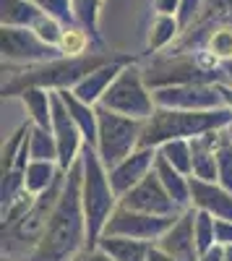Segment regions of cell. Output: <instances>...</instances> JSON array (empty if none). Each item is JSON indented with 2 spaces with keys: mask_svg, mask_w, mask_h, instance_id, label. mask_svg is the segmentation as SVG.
<instances>
[{
  "mask_svg": "<svg viewBox=\"0 0 232 261\" xmlns=\"http://www.w3.org/2000/svg\"><path fill=\"white\" fill-rule=\"evenodd\" d=\"M81 186H83V165L78 157V162L68 170L66 186H63L57 206L50 217L45 238L39 241V246L32 251L26 261H73L76 253L89 248Z\"/></svg>",
  "mask_w": 232,
  "mask_h": 261,
  "instance_id": "6da1fadb",
  "label": "cell"
},
{
  "mask_svg": "<svg viewBox=\"0 0 232 261\" xmlns=\"http://www.w3.org/2000/svg\"><path fill=\"white\" fill-rule=\"evenodd\" d=\"M118 55L110 53H89L78 58H57L50 63L26 65L21 71H11L8 81H3V97H21L26 89H73L78 81H83L89 73H94L102 65L112 63Z\"/></svg>",
  "mask_w": 232,
  "mask_h": 261,
  "instance_id": "7a4b0ae2",
  "label": "cell"
},
{
  "mask_svg": "<svg viewBox=\"0 0 232 261\" xmlns=\"http://www.w3.org/2000/svg\"><path fill=\"white\" fill-rule=\"evenodd\" d=\"M229 125H232L229 107H219V110H167V107H157L154 115L143 123L141 146L159 149L167 141L178 139L191 141L196 136L224 130Z\"/></svg>",
  "mask_w": 232,
  "mask_h": 261,
  "instance_id": "3957f363",
  "label": "cell"
},
{
  "mask_svg": "<svg viewBox=\"0 0 232 261\" xmlns=\"http://www.w3.org/2000/svg\"><path fill=\"white\" fill-rule=\"evenodd\" d=\"M81 165H83V186H81V201H83V214H86V235H89V248L99 243L104 235L110 217L120 206L118 193L112 191L110 183V170L102 165L97 149L83 144L81 149Z\"/></svg>",
  "mask_w": 232,
  "mask_h": 261,
  "instance_id": "277c9868",
  "label": "cell"
},
{
  "mask_svg": "<svg viewBox=\"0 0 232 261\" xmlns=\"http://www.w3.org/2000/svg\"><path fill=\"white\" fill-rule=\"evenodd\" d=\"M66 178H68V172H60L57 180L45 191V193H39L37 199H34V206L21 217V220L3 230V258H13V256H32V251L39 246V241L45 238V230L50 225V217L57 206V199H60V193H63V186H66Z\"/></svg>",
  "mask_w": 232,
  "mask_h": 261,
  "instance_id": "5b68a950",
  "label": "cell"
},
{
  "mask_svg": "<svg viewBox=\"0 0 232 261\" xmlns=\"http://www.w3.org/2000/svg\"><path fill=\"white\" fill-rule=\"evenodd\" d=\"M97 118H99V139L94 149H97L102 165L112 170L115 165H120L125 157H131L141 146L143 120L118 115L102 105H97Z\"/></svg>",
  "mask_w": 232,
  "mask_h": 261,
  "instance_id": "8992f818",
  "label": "cell"
},
{
  "mask_svg": "<svg viewBox=\"0 0 232 261\" xmlns=\"http://www.w3.org/2000/svg\"><path fill=\"white\" fill-rule=\"evenodd\" d=\"M102 107L118 113V115H128L136 120H149L157 110L154 102V92H149V84L143 79V71L136 65H125L118 73V79L112 81V86L107 89V94L99 102Z\"/></svg>",
  "mask_w": 232,
  "mask_h": 261,
  "instance_id": "52a82bcc",
  "label": "cell"
},
{
  "mask_svg": "<svg viewBox=\"0 0 232 261\" xmlns=\"http://www.w3.org/2000/svg\"><path fill=\"white\" fill-rule=\"evenodd\" d=\"M178 217H157V214L136 212L120 204L115 214L110 217L107 227H104V235H123V238H133V241H146L157 246V241L175 225Z\"/></svg>",
  "mask_w": 232,
  "mask_h": 261,
  "instance_id": "ba28073f",
  "label": "cell"
},
{
  "mask_svg": "<svg viewBox=\"0 0 232 261\" xmlns=\"http://www.w3.org/2000/svg\"><path fill=\"white\" fill-rule=\"evenodd\" d=\"M0 50H3V60L8 63H26V65H39L63 58V53L45 39H39L34 29H13L3 27L0 32Z\"/></svg>",
  "mask_w": 232,
  "mask_h": 261,
  "instance_id": "9c48e42d",
  "label": "cell"
},
{
  "mask_svg": "<svg viewBox=\"0 0 232 261\" xmlns=\"http://www.w3.org/2000/svg\"><path fill=\"white\" fill-rule=\"evenodd\" d=\"M157 107L167 110H219L224 105L219 84H180L154 89Z\"/></svg>",
  "mask_w": 232,
  "mask_h": 261,
  "instance_id": "30bf717a",
  "label": "cell"
},
{
  "mask_svg": "<svg viewBox=\"0 0 232 261\" xmlns=\"http://www.w3.org/2000/svg\"><path fill=\"white\" fill-rule=\"evenodd\" d=\"M120 204L128 206V209H136V212L157 214V217H178V214H183L180 206L170 199V193H167V188L162 186V180H159V175L154 170L133 191L125 193L120 199Z\"/></svg>",
  "mask_w": 232,
  "mask_h": 261,
  "instance_id": "8fae6325",
  "label": "cell"
},
{
  "mask_svg": "<svg viewBox=\"0 0 232 261\" xmlns=\"http://www.w3.org/2000/svg\"><path fill=\"white\" fill-rule=\"evenodd\" d=\"M52 136L57 141V165H60V170L68 172L78 162L81 149H83L86 141H83L73 118L68 115L66 105H63L57 92H52Z\"/></svg>",
  "mask_w": 232,
  "mask_h": 261,
  "instance_id": "7c38bea8",
  "label": "cell"
},
{
  "mask_svg": "<svg viewBox=\"0 0 232 261\" xmlns=\"http://www.w3.org/2000/svg\"><path fill=\"white\" fill-rule=\"evenodd\" d=\"M154 165H157V149H146V146H138L131 157H125L120 165H115L110 170V183L112 191L118 193V199L133 191L154 170Z\"/></svg>",
  "mask_w": 232,
  "mask_h": 261,
  "instance_id": "4fadbf2b",
  "label": "cell"
},
{
  "mask_svg": "<svg viewBox=\"0 0 232 261\" xmlns=\"http://www.w3.org/2000/svg\"><path fill=\"white\" fill-rule=\"evenodd\" d=\"M193 222H196V209L191 206V209H185L175 220V225L157 241V248H162L164 253H170L178 261H198Z\"/></svg>",
  "mask_w": 232,
  "mask_h": 261,
  "instance_id": "5bb4252c",
  "label": "cell"
},
{
  "mask_svg": "<svg viewBox=\"0 0 232 261\" xmlns=\"http://www.w3.org/2000/svg\"><path fill=\"white\" fill-rule=\"evenodd\" d=\"M191 206L198 212H209L217 220L232 222V193L219 183L191 178Z\"/></svg>",
  "mask_w": 232,
  "mask_h": 261,
  "instance_id": "9a60e30c",
  "label": "cell"
},
{
  "mask_svg": "<svg viewBox=\"0 0 232 261\" xmlns=\"http://www.w3.org/2000/svg\"><path fill=\"white\" fill-rule=\"evenodd\" d=\"M133 60L128 58V55H118L112 63H107V65H102V68H97L94 73H89L83 81H78L76 86H73V94L81 99V102H86V105H99L102 102V97L107 94V89L112 86V81L118 79V73L125 68V65H131Z\"/></svg>",
  "mask_w": 232,
  "mask_h": 261,
  "instance_id": "2e32d148",
  "label": "cell"
},
{
  "mask_svg": "<svg viewBox=\"0 0 232 261\" xmlns=\"http://www.w3.org/2000/svg\"><path fill=\"white\" fill-rule=\"evenodd\" d=\"M222 141V130H212L191 139V151H193V175L198 180L217 183V149Z\"/></svg>",
  "mask_w": 232,
  "mask_h": 261,
  "instance_id": "e0dca14e",
  "label": "cell"
},
{
  "mask_svg": "<svg viewBox=\"0 0 232 261\" xmlns=\"http://www.w3.org/2000/svg\"><path fill=\"white\" fill-rule=\"evenodd\" d=\"M57 94H60L63 105H66L68 115L73 118V123L78 125L83 141H86L89 146H97V139H99V118H97V107H94V105H86V102H81V99L73 94V89H60Z\"/></svg>",
  "mask_w": 232,
  "mask_h": 261,
  "instance_id": "ac0fdd59",
  "label": "cell"
},
{
  "mask_svg": "<svg viewBox=\"0 0 232 261\" xmlns=\"http://www.w3.org/2000/svg\"><path fill=\"white\" fill-rule=\"evenodd\" d=\"M154 172L159 175V180L167 188V193H170V199L180 206V212L191 209V175H183L180 170H175L164 157H159V151H157Z\"/></svg>",
  "mask_w": 232,
  "mask_h": 261,
  "instance_id": "d6986e66",
  "label": "cell"
},
{
  "mask_svg": "<svg viewBox=\"0 0 232 261\" xmlns=\"http://www.w3.org/2000/svg\"><path fill=\"white\" fill-rule=\"evenodd\" d=\"M97 246L104 253H110L115 261H149L154 243L133 241V238H123V235H102Z\"/></svg>",
  "mask_w": 232,
  "mask_h": 261,
  "instance_id": "ffe728a7",
  "label": "cell"
},
{
  "mask_svg": "<svg viewBox=\"0 0 232 261\" xmlns=\"http://www.w3.org/2000/svg\"><path fill=\"white\" fill-rule=\"evenodd\" d=\"M42 16H45V11L34 0H0V21H3V27L32 29Z\"/></svg>",
  "mask_w": 232,
  "mask_h": 261,
  "instance_id": "44dd1931",
  "label": "cell"
},
{
  "mask_svg": "<svg viewBox=\"0 0 232 261\" xmlns=\"http://www.w3.org/2000/svg\"><path fill=\"white\" fill-rule=\"evenodd\" d=\"M60 172H66V170H60L57 162H42V160H32L26 167H24V186L32 196H39V193H45L55 180Z\"/></svg>",
  "mask_w": 232,
  "mask_h": 261,
  "instance_id": "7402d4cb",
  "label": "cell"
},
{
  "mask_svg": "<svg viewBox=\"0 0 232 261\" xmlns=\"http://www.w3.org/2000/svg\"><path fill=\"white\" fill-rule=\"evenodd\" d=\"M26 113L32 115V123L37 128L52 130V92L47 89H26L21 94Z\"/></svg>",
  "mask_w": 232,
  "mask_h": 261,
  "instance_id": "603a6c76",
  "label": "cell"
},
{
  "mask_svg": "<svg viewBox=\"0 0 232 261\" xmlns=\"http://www.w3.org/2000/svg\"><path fill=\"white\" fill-rule=\"evenodd\" d=\"M201 53L212 55L214 60H219L222 65L232 60V24H219L206 34Z\"/></svg>",
  "mask_w": 232,
  "mask_h": 261,
  "instance_id": "cb8c5ba5",
  "label": "cell"
},
{
  "mask_svg": "<svg viewBox=\"0 0 232 261\" xmlns=\"http://www.w3.org/2000/svg\"><path fill=\"white\" fill-rule=\"evenodd\" d=\"M180 24L175 16H157L154 24H152V32H149V50L152 53H159L164 50L167 45H172V42L180 37Z\"/></svg>",
  "mask_w": 232,
  "mask_h": 261,
  "instance_id": "d4e9b609",
  "label": "cell"
},
{
  "mask_svg": "<svg viewBox=\"0 0 232 261\" xmlns=\"http://www.w3.org/2000/svg\"><path fill=\"white\" fill-rule=\"evenodd\" d=\"M159 157H164L175 170H180L183 175H193V151H191V141L178 139V141H167L159 149Z\"/></svg>",
  "mask_w": 232,
  "mask_h": 261,
  "instance_id": "484cf974",
  "label": "cell"
},
{
  "mask_svg": "<svg viewBox=\"0 0 232 261\" xmlns=\"http://www.w3.org/2000/svg\"><path fill=\"white\" fill-rule=\"evenodd\" d=\"M29 157L42 160V162H57V141L52 136V130L45 128H32L29 136Z\"/></svg>",
  "mask_w": 232,
  "mask_h": 261,
  "instance_id": "4316f807",
  "label": "cell"
},
{
  "mask_svg": "<svg viewBox=\"0 0 232 261\" xmlns=\"http://www.w3.org/2000/svg\"><path fill=\"white\" fill-rule=\"evenodd\" d=\"M32 128H34L32 120L24 123V125H18V130L3 144V172L16 170V162H18V157H21V151H24L29 136H32Z\"/></svg>",
  "mask_w": 232,
  "mask_h": 261,
  "instance_id": "83f0119b",
  "label": "cell"
},
{
  "mask_svg": "<svg viewBox=\"0 0 232 261\" xmlns=\"http://www.w3.org/2000/svg\"><path fill=\"white\" fill-rule=\"evenodd\" d=\"M89 42H92V34L83 27H66V34L60 39V53L63 58L89 55Z\"/></svg>",
  "mask_w": 232,
  "mask_h": 261,
  "instance_id": "f1b7e54d",
  "label": "cell"
},
{
  "mask_svg": "<svg viewBox=\"0 0 232 261\" xmlns=\"http://www.w3.org/2000/svg\"><path fill=\"white\" fill-rule=\"evenodd\" d=\"M193 232H196L198 256H201V253H206L209 248H214V246H217V217H212L209 212H198V209H196Z\"/></svg>",
  "mask_w": 232,
  "mask_h": 261,
  "instance_id": "f546056e",
  "label": "cell"
},
{
  "mask_svg": "<svg viewBox=\"0 0 232 261\" xmlns=\"http://www.w3.org/2000/svg\"><path fill=\"white\" fill-rule=\"evenodd\" d=\"M217 183L232 193V139L227 128L222 130V141L217 149Z\"/></svg>",
  "mask_w": 232,
  "mask_h": 261,
  "instance_id": "4dcf8cb0",
  "label": "cell"
},
{
  "mask_svg": "<svg viewBox=\"0 0 232 261\" xmlns=\"http://www.w3.org/2000/svg\"><path fill=\"white\" fill-rule=\"evenodd\" d=\"M73 16H76V24L83 27L92 39L97 37V18H99V0H73Z\"/></svg>",
  "mask_w": 232,
  "mask_h": 261,
  "instance_id": "1f68e13d",
  "label": "cell"
},
{
  "mask_svg": "<svg viewBox=\"0 0 232 261\" xmlns=\"http://www.w3.org/2000/svg\"><path fill=\"white\" fill-rule=\"evenodd\" d=\"M26 191L24 186V170H8L3 172V186H0V201H3V212Z\"/></svg>",
  "mask_w": 232,
  "mask_h": 261,
  "instance_id": "d6a6232c",
  "label": "cell"
},
{
  "mask_svg": "<svg viewBox=\"0 0 232 261\" xmlns=\"http://www.w3.org/2000/svg\"><path fill=\"white\" fill-rule=\"evenodd\" d=\"M32 29L37 32V37H39V39H45L47 45H52V47H57V50H60V39H63V34H66V29H63V24H60L57 18H52V16H47V13H45V16H42Z\"/></svg>",
  "mask_w": 232,
  "mask_h": 261,
  "instance_id": "836d02e7",
  "label": "cell"
},
{
  "mask_svg": "<svg viewBox=\"0 0 232 261\" xmlns=\"http://www.w3.org/2000/svg\"><path fill=\"white\" fill-rule=\"evenodd\" d=\"M34 3L45 11L47 16H52V18H57L63 27H71L73 21H76V16H73V0H34Z\"/></svg>",
  "mask_w": 232,
  "mask_h": 261,
  "instance_id": "e575fe53",
  "label": "cell"
},
{
  "mask_svg": "<svg viewBox=\"0 0 232 261\" xmlns=\"http://www.w3.org/2000/svg\"><path fill=\"white\" fill-rule=\"evenodd\" d=\"M204 3H206V0H180V8H178L175 18H178V24H180V29H183V32H185V29L191 27L193 21L201 16Z\"/></svg>",
  "mask_w": 232,
  "mask_h": 261,
  "instance_id": "d590c367",
  "label": "cell"
},
{
  "mask_svg": "<svg viewBox=\"0 0 232 261\" xmlns=\"http://www.w3.org/2000/svg\"><path fill=\"white\" fill-rule=\"evenodd\" d=\"M73 261H115V258L110 253H104L99 246H94V248H83L81 253H76Z\"/></svg>",
  "mask_w": 232,
  "mask_h": 261,
  "instance_id": "8d00e7d4",
  "label": "cell"
},
{
  "mask_svg": "<svg viewBox=\"0 0 232 261\" xmlns=\"http://www.w3.org/2000/svg\"><path fill=\"white\" fill-rule=\"evenodd\" d=\"M217 243L219 246H232V222L217 220Z\"/></svg>",
  "mask_w": 232,
  "mask_h": 261,
  "instance_id": "74e56055",
  "label": "cell"
},
{
  "mask_svg": "<svg viewBox=\"0 0 232 261\" xmlns=\"http://www.w3.org/2000/svg\"><path fill=\"white\" fill-rule=\"evenodd\" d=\"M154 8L162 16H175L180 8V0H154Z\"/></svg>",
  "mask_w": 232,
  "mask_h": 261,
  "instance_id": "f35d334b",
  "label": "cell"
},
{
  "mask_svg": "<svg viewBox=\"0 0 232 261\" xmlns=\"http://www.w3.org/2000/svg\"><path fill=\"white\" fill-rule=\"evenodd\" d=\"M198 261H224V246H214V248H209L206 253L198 256Z\"/></svg>",
  "mask_w": 232,
  "mask_h": 261,
  "instance_id": "ab89813d",
  "label": "cell"
},
{
  "mask_svg": "<svg viewBox=\"0 0 232 261\" xmlns=\"http://www.w3.org/2000/svg\"><path fill=\"white\" fill-rule=\"evenodd\" d=\"M149 261H178V258H172L170 253H164L162 248H157V246H152V253H149Z\"/></svg>",
  "mask_w": 232,
  "mask_h": 261,
  "instance_id": "60d3db41",
  "label": "cell"
},
{
  "mask_svg": "<svg viewBox=\"0 0 232 261\" xmlns=\"http://www.w3.org/2000/svg\"><path fill=\"white\" fill-rule=\"evenodd\" d=\"M219 89H222V97H224V105L232 110V86L229 84H219Z\"/></svg>",
  "mask_w": 232,
  "mask_h": 261,
  "instance_id": "b9f144b4",
  "label": "cell"
},
{
  "mask_svg": "<svg viewBox=\"0 0 232 261\" xmlns=\"http://www.w3.org/2000/svg\"><path fill=\"white\" fill-rule=\"evenodd\" d=\"M224 76H227V84L232 86V60H229V63H224Z\"/></svg>",
  "mask_w": 232,
  "mask_h": 261,
  "instance_id": "7bdbcfd3",
  "label": "cell"
},
{
  "mask_svg": "<svg viewBox=\"0 0 232 261\" xmlns=\"http://www.w3.org/2000/svg\"><path fill=\"white\" fill-rule=\"evenodd\" d=\"M224 261H232V246H224Z\"/></svg>",
  "mask_w": 232,
  "mask_h": 261,
  "instance_id": "ee69618b",
  "label": "cell"
},
{
  "mask_svg": "<svg viewBox=\"0 0 232 261\" xmlns=\"http://www.w3.org/2000/svg\"><path fill=\"white\" fill-rule=\"evenodd\" d=\"M227 134H229V139H232V125H229V128H227Z\"/></svg>",
  "mask_w": 232,
  "mask_h": 261,
  "instance_id": "f6af8a7d",
  "label": "cell"
}]
</instances>
